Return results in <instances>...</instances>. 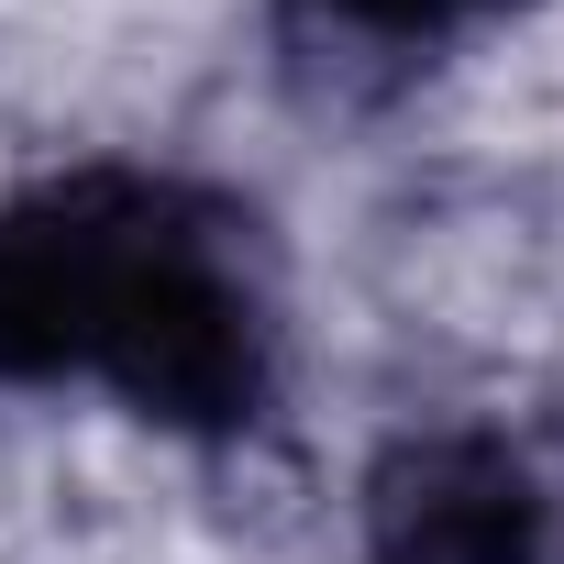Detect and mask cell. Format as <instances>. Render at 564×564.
<instances>
[{
	"instance_id": "obj_1",
	"label": "cell",
	"mask_w": 564,
	"mask_h": 564,
	"mask_svg": "<svg viewBox=\"0 0 564 564\" xmlns=\"http://www.w3.org/2000/svg\"><path fill=\"white\" fill-rule=\"evenodd\" d=\"M199 199L210 188L133 155H78L0 188V388H100L144 276Z\"/></svg>"
},
{
	"instance_id": "obj_2",
	"label": "cell",
	"mask_w": 564,
	"mask_h": 564,
	"mask_svg": "<svg viewBox=\"0 0 564 564\" xmlns=\"http://www.w3.org/2000/svg\"><path fill=\"white\" fill-rule=\"evenodd\" d=\"M553 498L498 421H421L355 487L344 564H542Z\"/></svg>"
},
{
	"instance_id": "obj_3",
	"label": "cell",
	"mask_w": 564,
	"mask_h": 564,
	"mask_svg": "<svg viewBox=\"0 0 564 564\" xmlns=\"http://www.w3.org/2000/svg\"><path fill=\"white\" fill-rule=\"evenodd\" d=\"M300 12H311L333 45H355V56H443V45H465V34L531 12V0H300Z\"/></svg>"
}]
</instances>
